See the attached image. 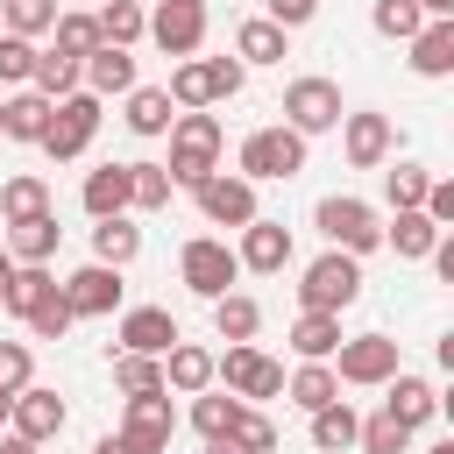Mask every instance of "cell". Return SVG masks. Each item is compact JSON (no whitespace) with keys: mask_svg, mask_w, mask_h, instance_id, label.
Listing matches in <instances>:
<instances>
[{"mask_svg":"<svg viewBox=\"0 0 454 454\" xmlns=\"http://www.w3.org/2000/svg\"><path fill=\"white\" fill-rule=\"evenodd\" d=\"M163 170H170V184H192L199 192L220 170V121L213 114H177L170 121V163Z\"/></svg>","mask_w":454,"mask_h":454,"instance_id":"cell-1","label":"cell"},{"mask_svg":"<svg viewBox=\"0 0 454 454\" xmlns=\"http://www.w3.org/2000/svg\"><path fill=\"white\" fill-rule=\"evenodd\" d=\"M362 298V262L355 255H340V248H326L319 262H305V277H298V312H348Z\"/></svg>","mask_w":454,"mask_h":454,"instance_id":"cell-2","label":"cell"},{"mask_svg":"<svg viewBox=\"0 0 454 454\" xmlns=\"http://www.w3.org/2000/svg\"><path fill=\"white\" fill-rule=\"evenodd\" d=\"M319 234L340 248V255H369V248H383V220H376V206L369 199H355V192H333V199H319Z\"/></svg>","mask_w":454,"mask_h":454,"instance_id":"cell-3","label":"cell"},{"mask_svg":"<svg viewBox=\"0 0 454 454\" xmlns=\"http://www.w3.org/2000/svg\"><path fill=\"white\" fill-rule=\"evenodd\" d=\"M213 383H227V397H241V404L284 397V369H277L262 348H248V340H234L227 355H213Z\"/></svg>","mask_w":454,"mask_h":454,"instance_id":"cell-4","label":"cell"},{"mask_svg":"<svg viewBox=\"0 0 454 454\" xmlns=\"http://www.w3.org/2000/svg\"><path fill=\"white\" fill-rule=\"evenodd\" d=\"M92 135H99V99L78 85L71 99H57V106H50V128H43V142H35V149H50L57 163H71V156H85V149H92Z\"/></svg>","mask_w":454,"mask_h":454,"instance_id":"cell-5","label":"cell"},{"mask_svg":"<svg viewBox=\"0 0 454 454\" xmlns=\"http://www.w3.org/2000/svg\"><path fill=\"white\" fill-rule=\"evenodd\" d=\"M305 170V135H291L284 121L277 128H255L241 142V177L248 184H270V177H298Z\"/></svg>","mask_w":454,"mask_h":454,"instance_id":"cell-6","label":"cell"},{"mask_svg":"<svg viewBox=\"0 0 454 454\" xmlns=\"http://www.w3.org/2000/svg\"><path fill=\"white\" fill-rule=\"evenodd\" d=\"M177 277L213 305V298H227L234 291V277H241V262H234V248L227 241H213V234H192L184 248H177Z\"/></svg>","mask_w":454,"mask_h":454,"instance_id":"cell-7","label":"cell"},{"mask_svg":"<svg viewBox=\"0 0 454 454\" xmlns=\"http://www.w3.org/2000/svg\"><path fill=\"white\" fill-rule=\"evenodd\" d=\"M170 433H177V411H170V390H142V397H128V411H121V447L128 454H170Z\"/></svg>","mask_w":454,"mask_h":454,"instance_id":"cell-8","label":"cell"},{"mask_svg":"<svg viewBox=\"0 0 454 454\" xmlns=\"http://www.w3.org/2000/svg\"><path fill=\"white\" fill-rule=\"evenodd\" d=\"M340 85L333 78H291L284 85V128L291 135H326V128H340Z\"/></svg>","mask_w":454,"mask_h":454,"instance_id":"cell-9","label":"cell"},{"mask_svg":"<svg viewBox=\"0 0 454 454\" xmlns=\"http://www.w3.org/2000/svg\"><path fill=\"white\" fill-rule=\"evenodd\" d=\"M326 369H333V383H362V390H369V383H390V376H397V340H390V333H355V340L333 348Z\"/></svg>","mask_w":454,"mask_h":454,"instance_id":"cell-10","label":"cell"},{"mask_svg":"<svg viewBox=\"0 0 454 454\" xmlns=\"http://www.w3.org/2000/svg\"><path fill=\"white\" fill-rule=\"evenodd\" d=\"M57 291H64L71 319H106V312L121 305V270H106V262H85V270H71Z\"/></svg>","mask_w":454,"mask_h":454,"instance_id":"cell-11","label":"cell"},{"mask_svg":"<svg viewBox=\"0 0 454 454\" xmlns=\"http://www.w3.org/2000/svg\"><path fill=\"white\" fill-rule=\"evenodd\" d=\"M234 262H241V270H255V277H277V270H291V227L255 213V220L241 227V248H234Z\"/></svg>","mask_w":454,"mask_h":454,"instance_id":"cell-12","label":"cell"},{"mask_svg":"<svg viewBox=\"0 0 454 454\" xmlns=\"http://www.w3.org/2000/svg\"><path fill=\"white\" fill-rule=\"evenodd\" d=\"M114 340H121V355H156V362H163L184 333H177V319H170L163 305H135V312H121V333H114Z\"/></svg>","mask_w":454,"mask_h":454,"instance_id":"cell-13","label":"cell"},{"mask_svg":"<svg viewBox=\"0 0 454 454\" xmlns=\"http://www.w3.org/2000/svg\"><path fill=\"white\" fill-rule=\"evenodd\" d=\"M64 419H71V411H64V397H57V390H43V383L14 390V404H7V426H14L21 440H35V447H43V440H57V433H64Z\"/></svg>","mask_w":454,"mask_h":454,"instance_id":"cell-14","label":"cell"},{"mask_svg":"<svg viewBox=\"0 0 454 454\" xmlns=\"http://www.w3.org/2000/svg\"><path fill=\"white\" fill-rule=\"evenodd\" d=\"M199 213H206L213 227H248V220H255V184H248V177L213 170V177L199 184Z\"/></svg>","mask_w":454,"mask_h":454,"instance_id":"cell-15","label":"cell"},{"mask_svg":"<svg viewBox=\"0 0 454 454\" xmlns=\"http://www.w3.org/2000/svg\"><path fill=\"white\" fill-rule=\"evenodd\" d=\"M142 35H156L163 57H199V43H206V7H170V0H163Z\"/></svg>","mask_w":454,"mask_h":454,"instance_id":"cell-16","label":"cell"},{"mask_svg":"<svg viewBox=\"0 0 454 454\" xmlns=\"http://www.w3.org/2000/svg\"><path fill=\"white\" fill-rule=\"evenodd\" d=\"M340 149H348L355 170H383V156H390V121H383V114H340Z\"/></svg>","mask_w":454,"mask_h":454,"instance_id":"cell-17","label":"cell"},{"mask_svg":"<svg viewBox=\"0 0 454 454\" xmlns=\"http://www.w3.org/2000/svg\"><path fill=\"white\" fill-rule=\"evenodd\" d=\"M78 85L92 92V99H114V92H135V57L128 50H114V43H99L85 64H78Z\"/></svg>","mask_w":454,"mask_h":454,"instance_id":"cell-18","label":"cell"},{"mask_svg":"<svg viewBox=\"0 0 454 454\" xmlns=\"http://www.w3.org/2000/svg\"><path fill=\"white\" fill-rule=\"evenodd\" d=\"M383 390H390V397H383V411H390V419H397L404 433H419V426H426V419L440 411V390H433L426 376H404V369H397V376H390Z\"/></svg>","mask_w":454,"mask_h":454,"instance_id":"cell-19","label":"cell"},{"mask_svg":"<svg viewBox=\"0 0 454 454\" xmlns=\"http://www.w3.org/2000/svg\"><path fill=\"white\" fill-rule=\"evenodd\" d=\"M163 390H177V397H199V390H213V348H199V340H177V348L163 355Z\"/></svg>","mask_w":454,"mask_h":454,"instance_id":"cell-20","label":"cell"},{"mask_svg":"<svg viewBox=\"0 0 454 454\" xmlns=\"http://www.w3.org/2000/svg\"><path fill=\"white\" fill-rule=\"evenodd\" d=\"M50 106H57V99H43V92H28V85H21V92L0 106V135H7V142H43Z\"/></svg>","mask_w":454,"mask_h":454,"instance_id":"cell-21","label":"cell"},{"mask_svg":"<svg viewBox=\"0 0 454 454\" xmlns=\"http://www.w3.org/2000/svg\"><path fill=\"white\" fill-rule=\"evenodd\" d=\"M0 234H7V255H14V262H50L64 227H57V213H35V220H14V227H0Z\"/></svg>","mask_w":454,"mask_h":454,"instance_id":"cell-22","label":"cell"},{"mask_svg":"<svg viewBox=\"0 0 454 454\" xmlns=\"http://www.w3.org/2000/svg\"><path fill=\"white\" fill-rule=\"evenodd\" d=\"M142 255V227L128 220V213H114V220H99L92 227V262H106V270H128Z\"/></svg>","mask_w":454,"mask_h":454,"instance_id":"cell-23","label":"cell"},{"mask_svg":"<svg viewBox=\"0 0 454 454\" xmlns=\"http://www.w3.org/2000/svg\"><path fill=\"white\" fill-rule=\"evenodd\" d=\"M43 298H57V277H50V262H14V277H7V291H0V305L14 312V319H28Z\"/></svg>","mask_w":454,"mask_h":454,"instance_id":"cell-24","label":"cell"},{"mask_svg":"<svg viewBox=\"0 0 454 454\" xmlns=\"http://www.w3.org/2000/svg\"><path fill=\"white\" fill-rule=\"evenodd\" d=\"M411 71L419 78H447L454 71V21H426L411 35Z\"/></svg>","mask_w":454,"mask_h":454,"instance_id":"cell-25","label":"cell"},{"mask_svg":"<svg viewBox=\"0 0 454 454\" xmlns=\"http://www.w3.org/2000/svg\"><path fill=\"white\" fill-rule=\"evenodd\" d=\"M85 213L92 220H114V213H128V163H99L92 177H85Z\"/></svg>","mask_w":454,"mask_h":454,"instance_id":"cell-26","label":"cell"},{"mask_svg":"<svg viewBox=\"0 0 454 454\" xmlns=\"http://www.w3.org/2000/svg\"><path fill=\"white\" fill-rule=\"evenodd\" d=\"M291 348H298V362H333L340 319H333V312H298V319H291Z\"/></svg>","mask_w":454,"mask_h":454,"instance_id":"cell-27","label":"cell"},{"mask_svg":"<svg viewBox=\"0 0 454 454\" xmlns=\"http://www.w3.org/2000/svg\"><path fill=\"white\" fill-rule=\"evenodd\" d=\"M355 433H362V419H355V404H348V397H333V404H319V411H312V447H319V454H348V447H355Z\"/></svg>","mask_w":454,"mask_h":454,"instance_id":"cell-28","label":"cell"},{"mask_svg":"<svg viewBox=\"0 0 454 454\" xmlns=\"http://www.w3.org/2000/svg\"><path fill=\"white\" fill-rule=\"evenodd\" d=\"M284 50H291V35H284L277 21H262V14L234 28V57H241V64H284Z\"/></svg>","mask_w":454,"mask_h":454,"instance_id":"cell-29","label":"cell"},{"mask_svg":"<svg viewBox=\"0 0 454 454\" xmlns=\"http://www.w3.org/2000/svg\"><path fill=\"white\" fill-rule=\"evenodd\" d=\"M284 397H291L298 411H319V404H333V397H340V383H333V369H326V362H298V376H284Z\"/></svg>","mask_w":454,"mask_h":454,"instance_id":"cell-30","label":"cell"},{"mask_svg":"<svg viewBox=\"0 0 454 454\" xmlns=\"http://www.w3.org/2000/svg\"><path fill=\"white\" fill-rule=\"evenodd\" d=\"M99 43H114V50H128V43H142V28H149V14L135 7V0H99Z\"/></svg>","mask_w":454,"mask_h":454,"instance_id":"cell-31","label":"cell"},{"mask_svg":"<svg viewBox=\"0 0 454 454\" xmlns=\"http://www.w3.org/2000/svg\"><path fill=\"white\" fill-rule=\"evenodd\" d=\"M170 121H177V114H170V92H163V85H135V92H128V128H135V135H170Z\"/></svg>","mask_w":454,"mask_h":454,"instance_id":"cell-32","label":"cell"},{"mask_svg":"<svg viewBox=\"0 0 454 454\" xmlns=\"http://www.w3.org/2000/svg\"><path fill=\"white\" fill-rule=\"evenodd\" d=\"M35 213H50V184H43V177H7V184H0V227L35 220Z\"/></svg>","mask_w":454,"mask_h":454,"instance_id":"cell-33","label":"cell"},{"mask_svg":"<svg viewBox=\"0 0 454 454\" xmlns=\"http://www.w3.org/2000/svg\"><path fill=\"white\" fill-rule=\"evenodd\" d=\"M255 326H262V305L255 298H241V291L213 298V333L220 340H255Z\"/></svg>","mask_w":454,"mask_h":454,"instance_id":"cell-34","label":"cell"},{"mask_svg":"<svg viewBox=\"0 0 454 454\" xmlns=\"http://www.w3.org/2000/svg\"><path fill=\"white\" fill-rule=\"evenodd\" d=\"M28 92H43V99H71V92H78V64H71V57H57V50H35Z\"/></svg>","mask_w":454,"mask_h":454,"instance_id":"cell-35","label":"cell"},{"mask_svg":"<svg viewBox=\"0 0 454 454\" xmlns=\"http://www.w3.org/2000/svg\"><path fill=\"white\" fill-rule=\"evenodd\" d=\"M128 206L135 213H163L170 206V170L163 163H128Z\"/></svg>","mask_w":454,"mask_h":454,"instance_id":"cell-36","label":"cell"},{"mask_svg":"<svg viewBox=\"0 0 454 454\" xmlns=\"http://www.w3.org/2000/svg\"><path fill=\"white\" fill-rule=\"evenodd\" d=\"M383 241H390L404 262H419V255H433V248H440V227H433L426 213H397V227H383Z\"/></svg>","mask_w":454,"mask_h":454,"instance_id":"cell-37","label":"cell"},{"mask_svg":"<svg viewBox=\"0 0 454 454\" xmlns=\"http://www.w3.org/2000/svg\"><path fill=\"white\" fill-rule=\"evenodd\" d=\"M234 419H241V397H227V390H199V397H192V426H199L206 440H227Z\"/></svg>","mask_w":454,"mask_h":454,"instance_id":"cell-38","label":"cell"},{"mask_svg":"<svg viewBox=\"0 0 454 454\" xmlns=\"http://www.w3.org/2000/svg\"><path fill=\"white\" fill-rule=\"evenodd\" d=\"M57 0H0V21H7V35H21V43H35L43 28H57Z\"/></svg>","mask_w":454,"mask_h":454,"instance_id":"cell-39","label":"cell"},{"mask_svg":"<svg viewBox=\"0 0 454 454\" xmlns=\"http://www.w3.org/2000/svg\"><path fill=\"white\" fill-rule=\"evenodd\" d=\"M50 35H57V57H71V64H85V57L99 50V21H92V14H57Z\"/></svg>","mask_w":454,"mask_h":454,"instance_id":"cell-40","label":"cell"},{"mask_svg":"<svg viewBox=\"0 0 454 454\" xmlns=\"http://www.w3.org/2000/svg\"><path fill=\"white\" fill-rule=\"evenodd\" d=\"M376 35H390V43H411L419 28H426V14H419V0H376Z\"/></svg>","mask_w":454,"mask_h":454,"instance_id":"cell-41","label":"cell"},{"mask_svg":"<svg viewBox=\"0 0 454 454\" xmlns=\"http://www.w3.org/2000/svg\"><path fill=\"white\" fill-rule=\"evenodd\" d=\"M355 447H362V454H411V433H404L390 411H376V419H362Z\"/></svg>","mask_w":454,"mask_h":454,"instance_id":"cell-42","label":"cell"},{"mask_svg":"<svg viewBox=\"0 0 454 454\" xmlns=\"http://www.w3.org/2000/svg\"><path fill=\"white\" fill-rule=\"evenodd\" d=\"M426 184H433V177H426L419 163L383 170V192H390V206H397V213H419V206H426Z\"/></svg>","mask_w":454,"mask_h":454,"instance_id":"cell-43","label":"cell"},{"mask_svg":"<svg viewBox=\"0 0 454 454\" xmlns=\"http://www.w3.org/2000/svg\"><path fill=\"white\" fill-rule=\"evenodd\" d=\"M114 383H121L128 397L163 390V362H156V355H114Z\"/></svg>","mask_w":454,"mask_h":454,"instance_id":"cell-44","label":"cell"},{"mask_svg":"<svg viewBox=\"0 0 454 454\" xmlns=\"http://www.w3.org/2000/svg\"><path fill=\"white\" fill-rule=\"evenodd\" d=\"M28 376H35V355H28V340H0V397L28 390Z\"/></svg>","mask_w":454,"mask_h":454,"instance_id":"cell-45","label":"cell"},{"mask_svg":"<svg viewBox=\"0 0 454 454\" xmlns=\"http://www.w3.org/2000/svg\"><path fill=\"white\" fill-rule=\"evenodd\" d=\"M28 333H35V340H64V333H71V305H64V291L43 298V305L28 312Z\"/></svg>","mask_w":454,"mask_h":454,"instance_id":"cell-46","label":"cell"},{"mask_svg":"<svg viewBox=\"0 0 454 454\" xmlns=\"http://www.w3.org/2000/svg\"><path fill=\"white\" fill-rule=\"evenodd\" d=\"M227 440H234V447H248V454H270V447H277V426H270L262 411H248V404H241V419H234V433H227Z\"/></svg>","mask_w":454,"mask_h":454,"instance_id":"cell-47","label":"cell"},{"mask_svg":"<svg viewBox=\"0 0 454 454\" xmlns=\"http://www.w3.org/2000/svg\"><path fill=\"white\" fill-rule=\"evenodd\" d=\"M28 71H35V43L0 35V85H28Z\"/></svg>","mask_w":454,"mask_h":454,"instance_id":"cell-48","label":"cell"},{"mask_svg":"<svg viewBox=\"0 0 454 454\" xmlns=\"http://www.w3.org/2000/svg\"><path fill=\"white\" fill-rule=\"evenodd\" d=\"M206 71H213V99H234V92H241V78H248V64H241V57H206Z\"/></svg>","mask_w":454,"mask_h":454,"instance_id":"cell-49","label":"cell"},{"mask_svg":"<svg viewBox=\"0 0 454 454\" xmlns=\"http://www.w3.org/2000/svg\"><path fill=\"white\" fill-rule=\"evenodd\" d=\"M312 14H319V0H270V14H262V21H277V28L291 35V28H305Z\"/></svg>","mask_w":454,"mask_h":454,"instance_id":"cell-50","label":"cell"},{"mask_svg":"<svg viewBox=\"0 0 454 454\" xmlns=\"http://www.w3.org/2000/svg\"><path fill=\"white\" fill-rule=\"evenodd\" d=\"M419 14L426 21H454V0H419Z\"/></svg>","mask_w":454,"mask_h":454,"instance_id":"cell-51","label":"cell"},{"mask_svg":"<svg viewBox=\"0 0 454 454\" xmlns=\"http://www.w3.org/2000/svg\"><path fill=\"white\" fill-rule=\"evenodd\" d=\"M0 454H35V440H21V433H7V440H0Z\"/></svg>","mask_w":454,"mask_h":454,"instance_id":"cell-52","label":"cell"},{"mask_svg":"<svg viewBox=\"0 0 454 454\" xmlns=\"http://www.w3.org/2000/svg\"><path fill=\"white\" fill-rule=\"evenodd\" d=\"M92 454H128V447H121L114 433H106V440H92Z\"/></svg>","mask_w":454,"mask_h":454,"instance_id":"cell-53","label":"cell"},{"mask_svg":"<svg viewBox=\"0 0 454 454\" xmlns=\"http://www.w3.org/2000/svg\"><path fill=\"white\" fill-rule=\"evenodd\" d=\"M206 454H248V447H234V440H206Z\"/></svg>","mask_w":454,"mask_h":454,"instance_id":"cell-54","label":"cell"},{"mask_svg":"<svg viewBox=\"0 0 454 454\" xmlns=\"http://www.w3.org/2000/svg\"><path fill=\"white\" fill-rule=\"evenodd\" d=\"M7 277H14V255H7V248H0V291H7Z\"/></svg>","mask_w":454,"mask_h":454,"instance_id":"cell-55","label":"cell"},{"mask_svg":"<svg viewBox=\"0 0 454 454\" xmlns=\"http://www.w3.org/2000/svg\"><path fill=\"white\" fill-rule=\"evenodd\" d=\"M426 454H454V440H433V447H426Z\"/></svg>","mask_w":454,"mask_h":454,"instance_id":"cell-56","label":"cell"},{"mask_svg":"<svg viewBox=\"0 0 454 454\" xmlns=\"http://www.w3.org/2000/svg\"><path fill=\"white\" fill-rule=\"evenodd\" d=\"M170 7H206V0H170Z\"/></svg>","mask_w":454,"mask_h":454,"instance_id":"cell-57","label":"cell"},{"mask_svg":"<svg viewBox=\"0 0 454 454\" xmlns=\"http://www.w3.org/2000/svg\"><path fill=\"white\" fill-rule=\"evenodd\" d=\"M7 404H14V397H0V426H7Z\"/></svg>","mask_w":454,"mask_h":454,"instance_id":"cell-58","label":"cell"},{"mask_svg":"<svg viewBox=\"0 0 454 454\" xmlns=\"http://www.w3.org/2000/svg\"><path fill=\"white\" fill-rule=\"evenodd\" d=\"M0 106H7V99H0Z\"/></svg>","mask_w":454,"mask_h":454,"instance_id":"cell-59","label":"cell"}]
</instances>
